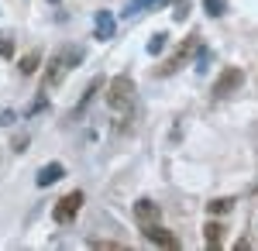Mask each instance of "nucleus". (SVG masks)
Segmentation results:
<instances>
[{
    "label": "nucleus",
    "mask_w": 258,
    "mask_h": 251,
    "mask_svg": "<svg viewBox=\"0 0 258 251\" xmlns=\"http://www.w3.org/2000/svg\"><path fill=\"white\" fill-rule=\"evenodd\" d=\"M73 69V62H69V48H62L55 55L48 58V66H45V76H41V90H55L62 83V76Z\"/></svg>",
    "instance_id": "nucleus-1"
},
{
    "label": "nucleus",
    "mask_w": 258,
    "mask_h": 251,
    "mask_svg": "<svg viewBox=\"0 0 258 251\" xmlns=\"http://www.w3.org/2000/svg\"><path fill=\"white\" fill-rule=\"evenodd\" d=\"M80 207H83V190H73V193H66L59 203H55V210H52V220L66 227V224H73V220H76Z\"/></svg>",
    "instance_id": "nucleus-2"
},
{
    "label": "nucleus",
    "mask_w": 258,
    "mask_h": 251,
    "mask_svg": "<svg viewBox=\"0 0 258 251\" xmlns=\"http://www.w3.org/2000/svg\"><path fill=\"white\" fill-rule=\"evenodd\" d=\"M135 97V83L131 76H114L110 79V93H107V103H110V110H124L127 103Z\"/></svg>",
    "instance_id": "nucleus-3"
},
{
    "label": "nucleus",
    "mask_w": 258,
    "mask_h": 251,
    "mask_svg": "<svg viewBox=\"0 0 258 251\" xmlns=\"http://www.w3.org/2000/svg\"><path fill=\"white\" fill-rule=\"evenodd\" d=\"M241 83H244V73L241 69H224L214 83V97H231V93H238Z\"/></svg>",
    "instance_id": "nucleus-4"
},
{
    "label": "nucleus",
    "mask_w": 258,
    "mask_h": 251,
    "mask_svg": "<svg viewBox=\"0 0 258 251\" xmlns=\"http://www.w3.org/2000/svg\"><path fill=\"white\" fill-rule=\"evenodd\" d=\"M145 241L155 244V248H179L176 234L165 231V227H159V220H155V224H145Z\"/></svg>",
    "instance_id": "nucleus-5"
},
{
    "label": "nucleus",
    "mask_w": 258,
    "mask_h": 251,
    "mask_svg": "<svg viewBox=\"0 0 258 251\" xmlns=\"http://www.w3.org/2000/svg\"><path fill=\"white\" fill-rule=\"evenodd\" d=\"M159 217H162V207L155 200H138V203H135V220H138L141 227H145V224H155Z\"/></svg>",
    "instance_id": "nucleus-6"
},
{
    "label": "nucleus",
    "mask_w": 258,
    "mask_h": 251,
    "mask_svg": "<svg viewBox=\"0 0 258 251\" xmlns=\"http://www.w3.org/2000/svg\"><path fill=\"white\" fill-rule=\"evenodd\" d=\"M62 175H66L62 162H48V165H41V169H38V179H35V182H38L41 190H45V186H55Z\"/></svg>",
    "instance_id": "nucleus-7"
},
{
    "label": "nucleus",
    "mask_w": 258,
    "mask_h": 251,
    "mask_svg": "<svg viewBox=\"0 0 258 251\" xmlns=\"http://www.w3.org/2000/svg\"><path fill=\"white\" fill-rule=\"evenodd\" d=\"M93 31H97V38H100V41L114 38V14H110V11H100L97 21H93Z\"/></svg>",
    "instance_id": "nucleus-8"
},
{
    "label": "nucleus",
    "mask_w": 258,
    "mask_h": 251,
    "mask_svg": "<svg viewBox=\"0 0 258 251\" xmlns=\"http://www.w3.org/2000/svg\"><path fill=\"white\" fill-rule=\"evenodd\" d=\"M193 38H197V35H193ZM193 38L186 41V45H182V48H179V52H176V55H172V58H169L165 66H159V76H172V73H176L179 66H182V58H186V52H189V48L197 45V41H193Z\"/></svg>",
    "instance_id": "nucleus-9"
},
{
    "label": "nucleus",
    "mask_w": 258,
    "mask_h": 251,
    "mask_svg": "<svg viewBox=\"0 0 258 251\" xmlns=\"http://www.w3.org/2000/svg\"><path fill=\"white\" fill-rule=\"evenodd\" d=\"M220 234H224V227H220L217 220H207V227H203V241H207V248H217Z\"/></svg>",
    "instance_id": "nucleus-10"
},
{
    "label": "nucleus",
    "mask_w": 258,
    "mask_h": 251,
    "mask_svg": "<svg viewBox=\"0 0 258 251\" xmlns=\"http://www.w3.org/2000/svg\"><path fill=\"white\" fill-rule=\"evenodd\" d=\"M100 90H103V76H100V79H93V83H90V86H86V93H83V97H80V103H76V114H83V107H86V103H90V100L97 97Z\"/></svg>",
    "instance_id": "nucleus-11"
},
{
    "label": "nucleus",
    "mask_w": 258,
    "mask_h": 251,
    "mask_svg": "<svg viewBox=\"0 0 258 251\" xmlns=\"http://www.w3.org/2000/svg\"><path fill=\"white\" fill-rule=\"evenodd\" d=\"M18 66H21V73H24V76H31V73L41 66V52H28V55L21 58Z\"/></svg>",
    "instance_id": "nucleus-12"
},
{
    "label": "nucleus",
    "mask_w": 258,
    "mask_h": 251,
    "mask_svg": "<svg viewBox=\"0 0 258 251\" xmlns=\"http://www.w3.org/2000/svg\"><path fill=\"white\" fill-rule=\"evenodd\" d=\"M203 11L210 18H224L227 14V0H203Z\"/></svg>",
    "instance_id": "nucleus-13"
},
{
    "label": "nucleus",
    "mask_w": 258,
    "mask_h": 251,
    "mask_svg": "<svg viewBox=\"0 0 258 251\" xmlns=\"http://www.w3.org/2000/svg\"><path fill=\"white\" fill-rule=\"evenodd\" d=\"M165 38H169V35H152V38H148V55H159L162 48H165Z\"/></svg>",
    "instance_id": "nucleus-14"
},
{
    "label": "nucleus",
    "mask_w": 258,
    "mask_h": 251,
    "mask_svg": "<svg viewBox=\"0 0 258 251\" xmlns=\"http://www.w3.org/2000/svg\"><path fill=\"white\" fill-rule=\"evenodd\" d=\"M141 7H152V0H127L124 14H127V18H135V14H141Z\"/></svg>",
    "instance_id": "nucleus-15"
},
{
    "label": "nucleus",
    "mask_w": 258,
    "mask_h": 251,
    "mask_svg": "<svg viewBox=\"0 0 258 251\" xmlns=\"http://www.w3.org/2000/svg\"><path fill=\"white\" fill-rule=\"evenodd\" d=\"M234 207V200H214V203H207V210L210 213H227Z\"/></svg>",
    "instance_id": "nucleus-16"
},
{
    "label": "nucleus",
    "mask_w": 258,
    "mask_h": 251,
    "mask_svg": "<svg viewBox=\"0 0 258 251\" xmlns=\"http://www.w3.org/2000/svg\"><path fill=\"white\" fill-rule=\"evenodd\" d=\"M186 14H189V0H179L176 11H172V18H176V21H186Z\"/></svg>",
    "instance_id": "nucleus-17"
},
{
    "label": "nucleus",
    "mask_w": 258,
    "mask_h": 251,
    "mask_svg": "<svg viewBox=\"0 0 258 251\" xmlns=\"http://www.w3.org/2000/svg\"><path fill=\"white\" fill-rule=\"evenodd\" d=\"M11 55H14V45H11V38L0 35V58H11Z\"/></svg>",
    "instance_id": "nucleus-18"
},
{
    "label": "nucleus",
    "mask_w": 258,
    "mask_h": 251,
    "mask_svg": "<svg viewBox=\"0 0 258 251\" xmlns=\"http://www.w3.org/2000/svg\"><path fill=\"white\" fill-rule=\"evenodd\" d=\"M24 145H28V135H21V138H14V152H24Z\"/></svg>",
    "instance_id": "nucleus-19"
},
{
    "label": "nucleus",
    "mask_w": 258,
    "mask_h": 251,
    "mask_svg": "<svg viewBox=\"0 0 258 251\" xmlns=\"http://www.w3.org/2000/svg\"><path fill=\"white\" fill-rule=\"evenodd\" d=\"M48 4H59V0H48Z\"/></svg>",
    "instance_id": "nucleus-20"
}]
</instances>
